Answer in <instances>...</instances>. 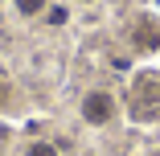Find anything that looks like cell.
Masks as SVG:
<instances>
[{"mask_svg": "<svg viewBox=\"0 0 160 156\" xmlns=\"http://www.w3.org/2000/svg\"><path fill=\"white\" fill-rule=\"evenodd\" d=\"M136 45L140 49H156L160 45V25L156 21H140L136 25Z\"/></svg>", "mask_w": 160, "mask_h": 156, "instance_id": "obj_3", "label": "cell"}, {"mask_svg": "<svg viewBox=\"0 0 160 156\" xmlns=\"http://www.w3.org/2000/svg\"><path fill=\"white\" fill-rule=\"evenodd\" d=\"M82 4H94V0H82Z\"/></svg>", "mask_w": 160, "mask_h": 156, "instance_id": "obj_8", "label": "cell"}, {"mask_svg": "<svg viewBox=\"0 0 160 156\" xmlns=\"http://www.w3.org/2000/svg\"><path fill=\"white\" fill-rule=\"evenodd\" d=\"M25 156H58V144H49V140H33Z\"/></svg>", "mask_w": 160, "mask_h": 156, "instance_id": "obj_5", "label": "cell"}, {"mask_svg": "<svg viewBox=\"0 0 160 156\" xmlns=\"http://www.w3.org/2000/svg\"><path fill=\"white\" fill-rule=\"evenodd\" d=\"M12 8H17V17H45L49 0H12Z\"/></svg>", "mask_w": 160, "mask_h": 156, "instance_id": "obj_4", "label": "cell"}, {"mask_svg": "<svg viewBox=\"0 0 160 156\" xmlns=\"http://www.w3.org/2000/svg\"><path fill=\"white\" fill-rule=\"evenodd\" d=\"M8 103V86H4V78H0V107Z\"/></svg>", "mask_w": 160, "mask_h": 156, "instance_id": "obj_7", "label": "cell"}, {"mask_svg": "<svg viewBox=\"0 0 160 156\" xmlns=\"http://www.w3.org/2000/svg\"><path fill=\"white\" fill-rule=\"evenodd\" d=\"M82 119L90 123V128L111 123L115 119V99L107 95V90H86V95H82Z\"/></svg>", "mask_w": 160, "mask_h": 156, "instance_id": "obj_1", "label": "cell"}, {"mask_svg": "<svg viewBox=\"0 0 160 156\" xmlns=\"http://www.w3.org/2000/svg\"><path fill=\"white\" fill-rule=\"evenodd\" d=\"M66 17H70V13L62 8V4H49V8H45V21H49V25H66Z\"/></svg>", "mask_w": 160, "mask_h": 156, "instance_id": "obj_6", "label": "cell"}, {"mask_svg": "<svg viewBox=\"0 0 160 156\" xmlns=\"http://www.w3.org/2000/svg\"><path fill=\"white\" fill-rule=\"evenodd\" d=\"M156 103H160V86H156V78H140V82H136V95H132L136 115H148Z\"/></svg>", "mask_w": 160, "mask_h": 156, "instance_id": "obj_2", "label": "cell"}, {"mask_svg": "<svg viewBox=\"0 0 160 156\" xmlns=\"http://www.w3.org/2000/svg\"><path fill=\"white\" fill-rule=\"evenodd\" d=\"M0 4H4V0H0Z\"/></svg>", "mask_w": 160, "mask_h": 156, "instance_id": "obj_9", "label": "cell"}]
</instances>
